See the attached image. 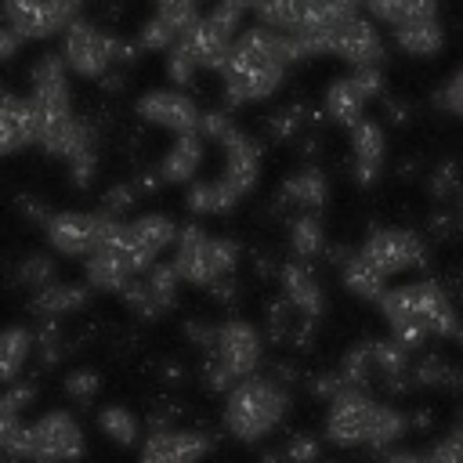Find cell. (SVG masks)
Listing matches in <instances>:
<instances>
[{
    "label": "cell",
    "mask_w": 463,
    "mask_h": 463,
    "mask_svg": "<svg viewBox=\"0 0 463 463\" xmlns=\"http://www.w3.org/2000/svg\"><path fill=\"white\" fill-rule=\"evenodd\" d=\"M304 61V51L289 29H275L268 22H257L235 36V47L228 61L221 65V98L224 105H253L271 98L289 65Z\"/></svg>",
    "instance_id": "obj_1"
},
{
    "label": "cell",
    "mask_w": 463,
    "mask_h": 463,
    "mask_svg": "<svg viewBox=\"0 0 463 463\" xmlns=\"http://www.w3.org/2000/svg\"><path fill=\"white\" fill-rule=\"evenodd\" d=\"M380 311L391 326V336L409 351H423L427 340H445L459 333V315L441 282H402L380 297Z\"/></svg>",
    "instance_id": "obj_2"
},
{
    "label": "cell",
    "mask_w": 463,
    "mask_h": 463,
    "mask_svg": "<svg viewBox=\"0 0 463 463\" xmlns=\"http://www.w3.org/2000/svg\"><path fill=\"white\" fill-rule=\"evenodd\" d=\"M322 430L340 449H373V452H383L387 445H394L409 430V420L394 405L373 398L365 387H344L340 394L329 398Z\"/></svg>",
    "instance_id": "obj_3"
},
{
    "label": "cell",
    "mask_w": 463,
    "mask_h": 463,
    "mask_svg": "<svg viewBox=\"0 0 463 463\" xmlns=\"http://www.w3.org/2000/svg\"><path fill=\"white\" fill-rule=\"evenodd\" d=\"M0 445L4 459L14 463H76L87 452L83 427L65 409H51L36 420L0 416Z\"/></svg>",
    "instance_id": "obj_4"
},
{
    "label": "cell",
    "mask_w": 463,
    "mask_h": 463,
    "mask_svg": "<svg viewBox=\"0 0 463 463\" xmlns=\"http://www.w3.org/2000/svg\"><path fill=\"white\" fill-rule=\"evenodd\" d=\"M289 391L279 376H242L228 394H224V409H221V423L235 441H264L268 434L279 430V423L289 416Z\"/></svg>",
    "instance_id": "obj_5"
},
{
    "label": "cell",
    "mask_w": 463,
    "mask_h": 463,
    "mask_svg": "<svg viewBox=\"0 0 463 463\" xmlns=\"http://www.w3.org/2000/svg\"><path fill=\"white\" fill-rule=\"evenodd\" d=\"M264 362V333L246 318H224L213 329V344L203 351V383L228 394L242 376H253Z\"/></svg>",
    "instance_id": "obj_6"
},
{
    "label": "cell",
    "mask_w": 463,
    "mask_h": 463,
    "mask_svg": "<svg viewBox=\"0 0 463 463\" xmlns=\"http://www.w3.org/2000/svg\"><path fill=\"white\" fill-rule=\"evenodd\" d=\"M242 257V246L228 235H210L199 224H181L177 242H174V264L188 286L210 289L213 282L235 275Z\"/></svg>",
    "instance_id": "obj_7"
},
{
    "label": "cell",
    "mask_w": 463,
    "mask_h": 463,
    "mask_svg": "<svg viewBox=\"0 0 463 463\" xmlns=\"http://www.w3.org/2000/svg\"><path fill=\"white\" fill-rule=\"evenodd\" d=\"M141 47H127L119 36L105 33L101 25L87 22L83 14L61 33V54L72 69V76H83V80H101L109 76L112 69H119L123 61H130Z\"/></svg>",
    "instance_id": "obj_8"
},
{
    "label": "cell",
    "mask_w": 463,
    "mask_h": 463,
    "mask_svg": "<svg viewBox=\"0 0 463 463\" xmlns=\"http://www.w3.org/2000/svg\"><path fill=\"white\" fill-rule=\"evenodd\" d=\"M116 221L119 217H109L105 210H58L47 217L43 239L61 257H90Z\"/></svg>",
    "instance_id": "obj_9"
},
{
    "label": "cell",
    "mask_w": 463,
    "mask_h": 463,
    "mask_svg": "<svg viewBox=\"0 0 463 463\" xmlns=\"http://www.w3.org/2000/svg\"><path fill=\"white\" fill-rule=\"evenodd\" d=\"M376 98H383V69L380 65H358L326 87L322 112L329 123L351 130L358 119H365V105Z\"/></svg>",
    "instance_id": "obj_10"
},
{
    "label": "cell",
    "mask_w": 463,
    "mask_h": 463,
    "mask_svg": "<svg viewBox=\"0 0 463 463\" xmlns=\"http://www.w3.org/2000/svg\"><path fill=\"white\" fill-rule=\"evenodd\" d=\"M181 271L170 260H156L152 268H145L141 275H134L127 282V289L119 293L123 304L141 318V322H156L159 315H166L174 304H177V286H181Z\"/></svg>",
    "instance_id": "obj_11"
},
{
    "label": "cell",
    "mask_w": 463,
    "mask_h": 463,
    "mask_svg": "<svg viewBox=\"0 0 463 463\" xmlns=\"http://www.w3.org/2000/svg\"><path fill=\"white\" fill-rule=\"evenodd\" d=\"M329 54H336V58L347 61L351 69H358V65H383L387 43H383V33H380L376 18H373L365 7L344 14V18L333 25Z\"/></svg>",
    "instance_id": "obj_12"
},
{
    "label": "cell",
    "mask_w": 463,
    "mask_h": 463,
    "mask_svg": "<svg viewBox=\"0 0 463 463\" xmlns=\"http://www.w3.org/2000/svg\"><path fill=\"white\" fill-rule=\"evenodd\" d=\"M83 11V0H4V22L25 40H51L65 33Z\"/></svg>",
    "instance_id": "obj_13"
},
{
    "label": "cell",
    "mask_w": 463,
    "mask_h": 463,
    "mask_svg": "<svg viewBox=\"0 0 463 463\" xmlns=\"http://www.w3.org/2000/svg\"><path fill=\"white\" fill-rule=\"evenodd\" d=\"M358 253L376 271H383L387 279L391 275H402V271H412V268H423V260H427L423 239L416 232H409V228H373L362 239Z\"/></svg>",
    "instance_id": "obj_14"
},
{
    "label": "cell",
    "mask_w": 463,
    "mask_h": 463,
    "mask_svg": "<svg viewBox=\"0 0 463 463\" xmlns=\"http://www.w3.org/2000/svg\"><path fill=\"white\" fill-rule=\"evenodd\" d=\"M134 112H137V119H145L159 130H170V134H188V130H199V123H203L199 101L181 87H159V90L141 94L134 101Z\"/></svg>",
    "instance_id": "obj_15"
},
{
    "label": "cell",
    "mask_w": 463,
    "mask_h": 463,
    "mask_svg": "<svg viewBox=\"0 0 463 463\" xmlns=\"http://www.w3.org/2000/svg\"><path fill=\"white\" fill-rule=\"evenodd\" d=\"M213 449L206 430L195 427H156L141 438L137 463H203Z\"/></svg>",
    "instance_id": "obj_16"
},
{
    "label": "cell",
    "mask_w": 463,
    "mask_h": 463,
    "mask_svg": "<svg viewBox=\"0 0 463 463\" xmlns=\"http://www.w3.org/2000/svg\"><path fill=\"white\" fill-rule=\"evenodd\" d=\"M177 232H181V224L174 217H166V213H141L134 221H123L119 235H123V246H127L137 275L145 268H152L163 257L166 246L177 242Z\"/></svg>",
    "instance_id": "obj_17"
},
{
    "label": "cell",
    "mask_w": 463,
    "mask_h": 463,
    "mask_svg": "<svg viewBox=\"0 0 463 463\" xmlns=\"http://www.w3.org/2000/svg\"><path fill=\"white\" fill-rule=\"evenodd\" d=\"M119 228H123V217L109 228L105 242H101L90 257H83V275H87V282H90L94 289H101V293H123L127 282L137 275V268H134V260H130V253H127V246H123Z\"/></svg>",
    "instance_id": "obj_18"
},
{
    "label": "cell",
    "mask_w": 463,
    "mask_h": 463,
    "mask_svg": "<svg viewBox=\"0 0 463 463\" xmlns=\"http://www.w3.org/2000/svg\"><path fill=\"white\" fill-rule=\"evenodd\" d=\"M383 159H387V134H383V123L376 119H358L351 127V174H354V184L369 188L376 184L380 170H383Z\"/></svg>",
    "instance_id": "obj_19"
},
{
    "label": "cell",
    "mask_w": 463,
    "mask_h": 463,
    "mask_svg": "<svg viewBox=\"0 0 463 463\" xmlns=\"http://www.w3.org/2000/svg\"><path fill=\"white\" fill-rule=\"evenodd\" d=\"M221 145V177L239 192V195H246V192H253V184H257V177H260V145L250 137V134H242L239 127L228 134V137H221L217 141Z\"/></svg>",
    "instance_id": "obj_20"
},
{
    "label": "cell",
    "mask_w": 463,
    "mask_h": 463,
    "mask_svg": "<svg viewBox=\"0 0 463 463\" xmlns=\"http://www.w3.org/2000/svg\"><path fill=\"white\" fill-rule=\"evenodd\" d=\"M329 199V181L318 166H300L297 174H289L282 184H279V210H289L293 217L297 213H318Z\"/></svg>",
    "instance_id": "obj_21"
},
{
    "label": "cell",
    "mask_w": 463,
    "mask_h": 463,
    "mask_svg": "<svg viewBox=\"0 0 463 463\" xmlns=\"http://www.w3.org/2000/svg\"><path fill=\"white\" fill-rule=\"evenodd\" d=\"M279 286H282V297L307 318H318L322 307H326V293L311 271V260H300V257H289L279 264Z\"/></svg>",
    "instance_id": "obj_22"
},
{
    "label": "cell",
    "mask_w": 463,
    "mask_h": 463,
    "mask_svg": "<svg viewBox=\"0 0 463 463\" xmlns=\"http://www.w3.org/2000/svg\"><path fill=\"white\" fill-rule=\"evenodd\" d=\"M0 145H4V156H14V152L36 145V112H33L29 94L4 90V105H0Z\"/></svg>",
    "instance_id": "obj_23"
},
{
    "label": "cell",
    "mask_w": 463,
    "mask_h": 463,
    "mask_svg": "<svg viewBox=\"0 0 463 463\" xmlns=\"http://www.w3.org/2000/svg\"><path fill=\"white\" fill-rule=\"evenodd\" d=\"M203 159H206V134L188 130V134H174V145L163 152L156 170L163 174L166 184H192Z\"/></svg>",
    "instance_id": "obj_24"
},
{
    "label": "cell",
    "mask_w": 463,
    "mask_h": 463,
    "mask_svg": "<svg viewBox=\"0 0 463 463\" xmlns=\"http://www.w3.org/2000/svg\"><path fill=\"white\" fill-rule=\"evenodd\" d=\"M90 293H94V286L87 279L83 282H47V286L33 289L29 311L36 318H69L90 300Z\"/></svg>",
    "instance_id": "obj_25"
},
{
    "label": "cell",
    "mask_w": 463,
    "mask_h": 463,
    "mask_svg": "<svg viewBox=\"0 0 463 463\" xmlns=\"http://www.w3.org/2000/svg\"><path fill=\"white\" fill-rule=\"evenodd\" d=\"M391 40L402 54H412V58H430L441 51L445 43V29L438 22V11L434 14H416V18H405L398 25H391Z\"/></svg>",
    "instance_id": "obj_26"
},
{
    "label": "cell",
    "mask_w": 463,
    "mask_h": 463,
    "mask_svg": "<svg viewBox=\"0 0 463 463\" xmlns=\"http://www.w3.org/2000/svg\"><path fill=\"white\" fill-rule=\"evenodd\" d=\"M29 358H36V329L29 326H7L4 340H0V380L11 383L25 373Z\"/></svg>",
    "instance_id": "obj_27"
},
{
    "label": "cell",
    "mask_w": 463,
    "mask_h": 463,
    "mask_svg": "<svg viewBox=\"0 0 463 463\" xmlns=\"http://www.w3.org/2000/svg\"><path fill=\"white\" fill-rule=\"evenodd\" d=\"M336 271H340V282H344L354 297H362V300H376V304H380V297L391 289V286H387V275L376 271L358 250H351V257H347Z\"/></svg>",
    "instance_id": "obj_28"
},
{
    "label": "cell",
    "mask_w": 463,
    "mask_h": 463,
    "mask_svg": "<svg viewBox=\"0 0 463 463\" xmlns=\"http://www.w3.org/2000/svg\"><path fill=\"white\" fill-rule=\"evenodd\" d=\"M239 199L242 195L221 174L210 177V181H192L188 184V195H184V203H188L192 213H228V210H235Z\"/></svg>",
    "instance_id": "obj_29"
},
{
    "label": "cell",
    "mask_w": 463,
    "mask_h": 463,
    "mask_svg": "<svg viewBox=\"0 0 463 463\" xmlns=\"http://www.w3.org/2000/svg\"><path fill=\"white\" fill-rule=\"evenodd\" d=\"M326 228L318 213H297L289 217V253L300 260H318L326 253Z\"/></svg>",
    "instance_id": "obj_30"
},
{
    "label": "cell",
    "mask_w": 463,
    "mask_h": 463,
    "mask_svg": "<svg viewBox=\"0 0 463 463\" xmlns=\"http://www.w3.org/2000/svg\"><path fill=\"white\" fill-rule=\"evenodd\" d=\"M98 430H101L109 441L123 445V449L141 441V420H137V412L127 409V405H105V409L98 412Z\"/></svg>",
    "instance_id": "obj_31"
},
{
    "label": "cell",
    "mask_w": 463,
    "mask_h": 463,
    "mask_svg": "<svg viewBox=\"0 0 463 463\" xmlns=\"http://www.w3.org/2000/svg\"><path fill=\"white\" fill-rule=\"evenodd\" d=\"M250 14L275 29H297L304 22V0H250Z\"/></svg>",
    "instance_id": "obj_32"
},
{
    "label": "cell",
    "mask_w": 463,
    "mask_h": 463,
    "mask_svg": "<svg viewBox=\"0 0 463 463\" xmlns=\"http://www.w3.org/2000/svg\"><path fill=\"white\" fill-rule=\"evenodd\" d=\"M315 119H318V112H311L307 105L275 109V112L268 116V137H271V141H289V137H297L300 130H307Z\"/></svg>",
    "instance_id": "obj_33"
},
{
    "label": "cell",
    "mask_w": 463,
    "mask_h": 463,
    "mask_svg": "<svg viewBox=\"0 0 463 463\" xmlns=\"http://www.w3.org/2000/svg\"><path fill=\"white\" fill-rule=\"evenodd\" d=\"M163 65H166V76H170V83L174 87H188L199 72H203V65H199V58L177 40L170 51H163Z\"/></svg>",
    "instance_id": "obj_34"
},
{
    "label": "cell",
    "mask_w": 463,
    "mask_h": 463,
    "mask_svg": "<svg viewBox=\"0 0 463 463\" xmlns=\"http://www.w3.org/2000/svg\"><path fill=\"white\" fill-rule=\"evenodd\" d=\"M459 188H463V170H459L456 159H441V163L430 170V177H427V192H430L434 199H441V203L456 199Z\"/></svg>",
    "instance_id": "obj_35"
},
{
    "label": "cell",
    "mask_w": 463,
    "mask_h": 463,
    "mask_svg": "<svg viewBox=\"0 0 463 463\" xmlns=\"http://www.w3.org/2000/svg\"><path fill=\"white\" fill-rule=\"evenodd\" d=\"M36 398V380L33 376H18L11 383H4V398H0V416H22Z\"/></svg>",
    "instance_id": "obj_36"
},
{
    "label": "cell",
    "mask_w": 463,
    "mask_h": 463,
    "mask_svg": "<svg viewBox=\"0 0 463 463\" xmlns=\"http://www.w3.org/2000/svg\"><path fill=\"white\" fill-rule=\"evenodd\" d=\"M61 387H65V398H69V402L87 405V402L98 398V391H101V376H98L94 369H69Z\"/></svg>",
    "instance_id": "obj_37"
},
{
    "label": "cell",
    "mask_w": 463,
    "mask_h": 463,
    "mask_svg": "<svg viewBox=\"0 0 463 463\" xmlns=\"http://www.w3.org/2000/svg\"><path fill=\"white\" fill-rule=\"evenodd\" d=\"M54 275H58V268H54V260L47 253H33V257H25L18 264V282L29 286V289H40V286L54 282Z\"/></svg>",
    "instance_id": "obj_38"
},
{
    "label": "cell",
    "mask_w": 463,
    "mask_h": 463,
    "mask_svg": "<svg viewBox=\"0 0 463 463\" xmlns=\"http://www.w3.org/2000/svg\"><path fill=\"white\" fill-rule=\"evenodd\" d=\"M279 452H282V459H286V463H318L322 445H318V438H315V434L300 430V434H293Z\"/></svg>",
    "instance_id": "obj_39"
},
{
    "label": "cell",
    "mask_w": 463,
    "mask_h": 463,
    "mask_svg": "<svg viewBox=\"0 0 463 463\" xmlns=\"http://www.w3.org/2000/svg\"><path fill=\"white\" fill-rule=\"evenodd\" d=\"M134 203H137V184H134V181H123V184H112V188L101 195L98 210H105L109 217H123Z\"/></svg>",
    "instance_id": "obj_40"
},
{
    "label": "cell",
    "mask_w": 463,
    "mask_h": 463,
    "mask_svg": "<svg viewBox=\"0 0 463 463\" xmlns=\"http://www.w3.org/2000/svg\"><path fill=\"white\" fill-rule=\"evenodd\" d=\"M434 105H438L441 112H449V116H463V65L438 87Z\"/></svg>",
    "instance_id": "obj_41"
},
{
    "label": "cell",
    "mask_w": 463,
    "mask_h": 463,
    "mask_svg": "<svg viewBox=\"0 0 463 463\" xmlns=\"http://www.w3.org/2000/svg\"><path fill=\"white\" fill-rule=\"evenodd\" d=\"M94 174H98V152L94 148H87V152H80V156L69 159V181H72V188H90Z\"/></svg>",
    "instance_id": "obj_42"
},
{
    "label": "cell",
    "mask_w": 463,
    "mask_h": 463,
    "mask_svg": "<svg viewBox=\"0 0 463 463\" xmlns=\"http://www.w3.org/2000/svg\"><path fill=\"white\" fill-rule=\"evenodd\" d=\"M427 463H463V427L459 423H456V430L449 438H441L427 452Z\"/></svg>",
    "instance_id": "obj_43"
},
{
    "label": "cell",
    "mask_w": 463,
    "mask_h": 463,
    "mask_svg": "<svg viewBox=\"0 0 463 463\" xmlns=\"http://www.w3.org/2000/svg\"><path fill=\"white\" fill-rule=\"evenodd\" d=\"M199 130L206 134V141H221V137H228L235 130V123H232V116L224 109H213V112H203Z\"/></svg>",
    "instance_id": "obj_44"
},
{
    "label": "cell",
    "mask_w": 463,
    "mask_h": 463,
    "mask_svg": "<svg viewBox=\"0 0 463 463\" xmlns=\"http://www.w3.org/2000/svg\"><path fill=\"white\" fill-rule=\"evenodd\" d=\"M22 43H29V40H25L14 25H7V22H4V25H0V58H4V61H11V58L22 51Z\"/></svg>",
    "instance_id": "obj_45"
},
{
    "label": "cell",
    "mask_w": 463,
    "mask_h": 463,
    "mask_svg": "<svg viewBox=\"0 0 463 463\" xmlns=\"http://www.w3.org/2000/svg\"><path fill=\"white\" fill-rule=\"evenodd\" d=\"M18 210H22V217H29V221H33V224H40V228H43V224H47V217L54 213V210H47L40 199H33V195H18Z\"/></svg>",
    "instance_id": "obj_46"
},
{
    "label": "cell",
    "mask_w": 463,
    "mask_h": 463,
    "mask_svg": "<svg viewBox=\"0 0 463 463\" xmlns=\"http://www.w3.org/2000/svg\"><path fill=\"white\" fill-rule=\"evenodd\" d=\"M380 463H427V452H409V449H402V452H387Z\"/></svg>",
    "instance_id": "obj_47"
},
{
    "label": "cell",
    "mask_w": 463,
    "mask_h": 463,
    "mask_svg": "<svg viewBox=\"0 0 463 463\" xmlns=\"http://www.w3.org/2000/svg\"><path fill=\"white\" fill-rule=\"evenodd\" d=\"M383 109H387V116H391L394 123H405V119H409V109H405V105H398L394 98H383Z\"/></svg>",
    "instance_id": "obj_48"
},
{
    "label": "cell",
    "mask_w": 463,
    "mask_h": 463,
    "mask_svg": "<svg viewBox=\"0 0 463 463\" xmlns=\"http://www.w3.org/2000/svg\"><path fill=\"white\" fill-rule=\"evenodd\" d=\"M456 210H459V217H463V188H459V195H456Z\"/></svg>",
    "instance_id": "obj_49"
},
{
    "label": "cell",
    "mask_w": 463,
    "mask_h": 463,
    "mask_svg": "<svg viewBox=\"0 0 463 463\" xmlns=\"http://www.w3.org/2000/svg\"><path fill=\"white\" fill-rule=\"evenodd\" d=\"M456 340H459V344H463V326H459V333H456Z\"/></svg>",
    "instance_id": "obj_50"
},
{
    "label": "cell",
    "mask_w": 463,
    "mask_h": 463,
    "mask_svg": "<svg viewBox=\"0 0 463 463\" xmlns=\"http://www.w3.org/2000/svg\"><path fill=\"white\" fill-rule=\"evenodd\" d=\"M459 427H463V416H459Z\"/></svg>",
    "instance_id": "obj_51"
}]
</instances>
